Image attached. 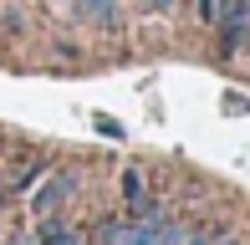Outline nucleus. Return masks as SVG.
Returning a JSON list of instances; mask_svg holds the SVG:
<instances>
[{"label":"nucleus","mask_w":250,"mask_h":245,"mask_svg":"<svg viewBox=\"0 0 250 245\" xmlns=\"http://www.w3.org/2000/svg\"><path fill=\"white\" fill-rule=\"evenodd\" d=\"M72 194H77V174H51V184L36 194V215H51V209H62Z\"/></svg>","instance_id":"1"},{"label":"nucleus","mask_w":250,"mask_h":245,"mask_svg":"<svg viewBox=\"0 0 250 245\" xmlns=\"http://www.w3.org/2000/svg\"><path fill=\"white\" fill-rule=\"evenodd\" d=\"M72 5H77V16H82V20H97L102 31H118V26H123L118 0H72Z\"/></svg>","instance_id":"2"},{"label":"nucleus","mask_w":250,"mask_h":245,"mask_svg":"<svg viewBox=\"0 0 250 245\" xmlns=\"http://www.w3.org/2000/svg\"><path fill=\"white\" fill-rule=\"evenodd\" d=\"M123 199H128V209H133V215H148V194H143V174L138 169H128V174H123Z\"/></svg>","instance_id":"3"},{"label":"nucleus","mask_w":250,"mask_h":245,"mask_svg":"<svg viewBox=\"0 0 250 245\" xmlns=\"http://www.w3.org/2000/svg\"><path fill=\"white\" fill-rule=\"evenodd\" d=\"M128 230H133V220H102L97 245H128Z\"/></svg>","instance_id":"4"},{"label":"nucleus","mask_w":250,"mask_h":245,"mask_svg":"<svg viewBox=\"0 0 250 245\" xmlns=\"http://www.w3.org/2000/svg\"><path fill=\"white\" fill-rule=\"evenodd\" d=\"M189 245H240V240H235L230 230H220V235H194V240H189Z\"/></svg>","instance_id":"5"},{"label":"nucleus","mask_w":250,"mask_h":245,"mask_svg":"<svg viewBox=\"0 0 250 245\" xmlns=\"http://www.w3.org/2000/svg\"><path fill=\"white\" fill-rule=\"evenodd\" d=\"M225 107H230V113H250V102H245L240 92H225Z\"/></svg>","instance_id":"6"},{"label":"nucleus","mask_w":250,"mask_h":245,"mask_svg":"<svg viewBox=\"0 0 250 245\" xmlns=\"http://www.w3.org/2000/svg\"><path fill=\"white\" fill-rule=\"evenodd\" d=\"M97 133H107V138H123V128H118L112 118H97Z\"/></svg>","instance_id":"7"},{"label":"nucleus","mask_w":250,"mask_h":245,"mask_svg":"<svg viewBox=\"0 0 250 245\" xmlns=\"http://www.w3.org/2000/svg\"><path fill=\"white\" fill-rule=\"evenodd\" d=\"M148 5H153V10H174V0H148Z\"/></svg>","instance_id":"8"}]
</instances>
